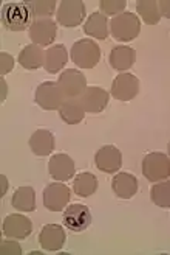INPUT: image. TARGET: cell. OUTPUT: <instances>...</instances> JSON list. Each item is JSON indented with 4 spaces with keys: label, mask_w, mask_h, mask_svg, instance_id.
<instances>
[{
    "label": "cell",
    "mask_w": 170,
    "mask_h": 255,
    "mask_svg": "<svg viewBox=\"0 0 170 255\" xmlns=\"http://www.w3.org/2000/svg\"><path fill=\"white\" fill-rule=\"evenodd\" d=\"M33 14L30 8L23 2L6 3L2 8V23L3 27L9 31H23L30 30L33 23Z\"/></svg>",
    "instance_id": "6da1fadb"
},
{
    "label": "cell",
    "mask_w": 170,
    "mask_h": 255,
    "mask_svg": "<svg viewBox=\"0 0 170 255\" xmlns=\"http://www.w3.org/2000/svg\"><path fill=\"white\" fill-rule=\"evenodd\" d=\"M141 171L147 181L156 184L170 177V156L164 152H149L144 156Z\"/></svg>",
    "instance_id": "7a4b0ae2"
},
{
    "label": "cell",
    "mask_w": 170,
    "mask_h": 255,
    "mask_svg": "<svg viewBox=\"0 0 170 255\" xmlns=\"http://www.w3.org/2000/svg\"><path fill=\"white\" fill-rule=\"evenodd\" d=\"M141 31V22L133 12L124 11L122 14H117L110 20V33L116 41L128 42L138 37Z\"/></svg>",
    "instance_id": "3957f363"
},
{
    "label": "cell",
    "mask_w": 170,
    "mask_h": 255,
    "mask_svg": "<svg viewBox=\"0 0 170 255\" xmlns=\"http://www.w3.org/2000/svg\"><path fill=\"white\" fill-rule=\"evenodd\" d=\"M71 61L81 69H93L101 61V47L91 39L76 41L71 47Z\"/></svg>",
    "instance_id": "277c9868"
},
{
    "label": "cell",
    "mask_w": 170,
    "mask_h": 255,
    "mask_svg": "<svg viewBox=\"0 0 170 255\" xmlns=\"http://www.w3.org/2000/svg\"><path fill=\"white\" fill-rule=\"evenodd\" d=\"M34 100L37 106L42 108L44 111H59L65 103L67 97L63 95L62 89L57 83L45 81L42 84H39V87L36 89Z\"/></svg>",
    "instance_id": "5b68a950"
},
{
    "label": "cell",
    "mask_w": 170,
    "mask_h": 255,
    "mask_svg": "<svg viewBox=\"0 0 170 255\" xmlns=\"http://www.w3.org/2000/svg\"><path fill=\"white\" fill-rule=\"evenodd\" d=\"M85 17V5L82 0H62L59 2L56 19L59 25L73 28L81 25Z\"/></svg>",
    "instance_id": "8992f818"
},
{
    "label": "cell",
    "mask_w": 170,
    "mask_h": 255,
    "mask_svg": "<svg viewBox=\"0 0 170 255\" xmlns=\"http://www.w3.org/2000/svg\"><path fill=\"white\" fill-rule=\"evenodd\" d=\"M70 196H71V191L63 182H55V184L47 185L42 193L44 206L45 209L51 212H60L63 209H67L70 202Z\"/></svg>",
    "instance_id": "52a82bcc"
},
{
    "label": "cell",
    "mask_w": 170,
    "mask_h": 255,
    "mask_svg": "<svg viewBox=\"0 0 170 255\" xmlns=\"http://www.w3.org/2000/svg\"><path fill=\"white\" fill-rule=\"evenodd\" d=\"M57 84L67 98H79L87 89V76L81 70L67 69L60 73Z\"/></svg>",
    "instance_id": "ba28073f"
},
{
    "label": "cell",
    "mask_w": 170,
    "mask_h": 255,
    "mask_svg": "<svg viewBox=\"0 0 170 255\" xmlns=\"http://www.w3.org/2000/svg\"><path fill=\"white\" fill-rule=\"evenodd\" d=\"M62 223L71 232H82L91 223L90 209L84 204H71L62 215Z\"/></svg>",
    "instance_id": "9c48e42d"
},
{
    "label": "cell",
    "mask_w": 170,
    "mask_h": 255,
    "mask_svg": "<svg viewBox=\"0 0 170 255\" xmlns=\"http://www.w3.org/2000/svg\"><path fill=\"white\" fill-rule=\"evenodd\" d=\"M2 231L6 238L25 240L33 232V223L28 216L20 215V213H12V215H8L3 220Z\"/></svg>",
    "instance_id": "30bf717a"
},
{
    "label": "cell",
    "mask_w": 170,
    "mask_h": 255,
    "mask_svg": "<svg viewBox=\"0 0 170 255\" xmlns=\"http://www.w3.org/2000/svg\"><path fill=\"white\" fill-rule=\"evenodd\" d=\"M139 92V80L132 73H119L113 80L112 84V97L117 101H130Z\"/></svg>",
    "instance_id": "8fae6325"
},
{
    "label": "cell",
    "mask_w": 170,
    "mask_h": 255,
    "mask_svg": "<svg viewBox=\"0 0 170 255\" xmlns=\"http://www.w3.org/2000/svg\"><path fill=\"white\" fill-rule=\"evenodd\" d=\"M56 33H57V23L53 19H36L28 30L30 39L33 41V44L41 47L53 44V41L56 39Z\"/></svg>",
    "instance_id": "7c38bea8"
},
{
    "label": "cell",
    "mask_w": 170,
    "mask_h": 255,
    "mask_svg": "<svg viewBox=\"0 0 170 255\" xmlns=\"http://www.w3.org/2000/svg\"><path fill=\"white\" fill-rule=\"evenodd\" d=\"M48 171L55 181L67 182V181H71V177H74L76 165H74V160L68 154L59 152V154L51 156L48 162Z\"/></svg>",
    "instance_id": "4fadbf2b"
},
{
    "label": "cell",
    "mask_w": 170,
    "mask_h": 255,
    "mask_svg": "<svg viewBox=\"0 0 170 255\" xmlns=\"http://www.w3.org/2000/svg\"><path fill=\"white\" fill-rule=\"evenodd\" d=\"M110 95L106 89L99 86H90L85 89V92L79 97V101L85 112L88 114H99L109 106Z\"/></svg>",
    "instance_id": "5bb4252c"
},
{
    "label": "cell",
    "mask_w": 170,
    "mask_h": 255,
    "mask_svg": "<svg viewBox=\"0 0 170 255\" xmlns=\"http://www.w3.org/2000/svg\"><path fill=\"white\" fill-rule=\"evenodd\" d=\"M95 163L102 173H116L122 165V152L113 145H106L96 152Z\"/></svg>",
    "instance_id": "9a60e30c"
},
{
    "label": "cell",
    "mask_w": 170,
    "mask_h": 255,
    "mask_svg": "<svg viewBox=\"0 0 170 255\" xmlns=\"http://www.w3.org/2000/svg\"><path fill=\"white\" fill-rule=\"evenodd\" d=\"M65 240H67V235H65L63 227L59 224H47L39 234V243L42 249L48 252L60 251L65 245Z\"/></svg>",
    "instance_id": "2e32d148"
},
{
    "label": "cell",
    "mask_w": 170,
    "mask_h": 255,
    "mask_svg": "<svg viewBox=\"0 0 170 255\" xmlns=\"http://www.w3.org/2000/svg\"><path fill=\"white\" fill-rule=\"evenodd\" d=\"M112 188H113L114 195L117 198H121V199H130V198H133L138 193L139 184H138V179H136L133 174L121 171V173H117L113 177Z\"/></svg>",
    "instance_id": "e0dca14e"
},
{
    "label": "cell",
    "mask_w": 170,
    "mask_h": 255,
    "mask_svg": "<svg viewBox=\"0 0 170 255\" xmlns=\"http://www.w3.org/2000/svg\"><path fill=\"white\" fill-rule=\"evenodd\" d=\"M30 148L37 157H45L55 149V135L48 129H36L30 137Z\"/></svg>",
    "instance_id": "ac0fdd59"
},
{
    "label": "cell",
    "mask_w": 170,
    "mask_h": 255,
    "mask_svg": "<svg viewBox=\"0 0 170 255\" xmlns=\"http://www.w3.org/2000/svg\"><path fill=\"white\" fill-rule=\"evenodd\" d=\"M109 59H110V66L114 70L125 72L135 64L136 52H135V48L128 47V45H117L112 50Z\"/></svg>",
    "instance_id": "d6986e66"
},
{
    "label": "cell",
    "mask_w": 170,
    "mask_h": 255,
    "mask_svg": "<svg viewBox=\"0 0 170 255\" xmlns=\"http://www.w3.org/2000/svg\"><path fill=\"white\" fill-rule=\"evenodd\" d=\"M19 62L23 69L27 70H37L44 67L45 64V52L42 50L41 45L30 44L27 47L22 48V52L19 53Z\"/></svg>",
    "instance_id": "ffe728a7"
},
{
    "label": "cell",
    "mask_w": 170,
    "mask_h": 255,
    "mask_svg": "<svg viewBox=\"0 0 170 255\" xmlns=\"http://www.w3.org/2000/svg\"><path fill=\"white\" fill-rule=\"evenodd\" d=\"M67 61H68V52H67V48H65V45L62 44L51 45L45 52L44 69L48 73H57L65 64H67Z\"/></svg>",
    "instance_id": "44dd1931"
},
{
    "label": "cell",
    "mask_w": 170,
    "mask_h": 255,
    "mask_svg": "<svg viewBox=\"0 0 170 255\" xmlns=\"http://www.w3.org/2000/svg\"><path fill=\"white\" fill-rule=\"evenodd\" d=\"M84 31L96 39H107L109 37V20L107 16H104L102 12H91L88 16L87 22L84 23Z\"/></svg>",
    "instance_id": "7402d4cb"
},
{
    "label": "cell",
    "mask_w": 170,
    "mask_h": 255,
    "mask_svg": "<svg viewBox=\"0 0 170 255\" xmlns=\"http://www.w3.org/2000/svg\"><path fill=\"white\" fill-rule=\"evenodd\" d=\"M11 206L19 212L30 213L36 210V191L33 187H19L11 198Z\"/></svg>",
    "instance_id": "603a6c76"
},
{
    "label": "cell",
    "mask_w": 170,
    "mask_h": 255,
    "mask_svg": "<svg viewBox=\"0 0 170 255\" xmlns=\"http://www.w3.org/2000/svg\"><path fill=\"white\" fill-rule=\"evenodd\" d=\"M60 119L67 125H77L85 117V109L82 108L79 98H67L59 109Z\"/></svg>",
    "instance_id": "cb8c5ba5"
},
{
    "label": "cell",
    "mask_w": 170,
    "mask_h": 255,
    "mask_svg": "<svg viewBox=\"0 0 170 255\" xmlns=\"http://www.w3.org/2000/svg\"><path fill=\"white\" fill-rule=\"evenodd\" d=\"M98 190V179L95 174L88 171L79 173L73 181V191L81 198H88Z\"/></svg>",
    "instance_id": "d4e9b609"
},
{
    "label": "cell",
    "mask_w": 170,
    "mask_h": 255,
    "mask_svg": "<svg viewBox=\"0 0 170 255\" xmlns=\"http://www.w3.org/2000/svg\"><path fill=\"white\" fill-rule=\"evenodd\" d=\"M136 11L141 16L142 22L147 25H156L161 20V11L156 0H138Z\"/></svg>",
    "instance_id": "484cf974"
},
{
    "label": "cell",
    "mask_w": 170,
    "mask_h": 255,
    "mask_svg": "<svg viewBox=\"0 0 170 255\" xmlns=\"http://www.w3.org/2000/svg\"><path fill=\"white\" fill-rule=\"evenodd\" d=\"M150 199L155 206L161 209H170V179L153 184L150 188Z\"/></svg>",
    "instance_id": "4316f807"
},
{
    "label": "cell",
    "mask_w": 170,
    "mask_h": 255,
    "mask_svg": "<svg viewBox=\"0 0 170 255\" xmlns=\"http://www.w3.org/2000/svg\"><path fill=\"white\" fill-rule=\"evenodd\" d=\"M31 11L33 16L39 19H50V16L56 11V0H27L23 2Z\"/></svg>",
    "instance_id": "83f0119b"
},
{
    "label": "cell",
    "mask_w": 170,
    "mask_h": 255,
    "mask_svg": "<svg viewBox=\"0 0 170 255\" xmlns=\"http://www.w3.org/2000/svg\"><path fill=\"white\" fill-rule=\"evenodd\" d=\"M99 8L104 16H117L122 14L127 8V0H101Z\"/></svg>",
    "instance_id": "f1b7e54d"
},
{
    "label": "cell",
    "mask_w": 170,
    "mask_h": 255,
    "mask_svg": "<svg viewBox=\"0 0 170 255\" xmlns=\"http://www.w3.org/2000/svg\"><path fill=\"white\" fill-rule=\"evenodd\" d=\"M0 254L2 255H20L22 248L17 241H12L11 238H9V241L2 240L0 241Z\"/></svg>",
    "instance_id": "f546056e"
},
{
    "label": "cell",
    "mask_w": 170,
    "mask_h": 255,
    "mask_svg": "<svg viewBox=\"0 0 170 255\" xmlns=\"http://www.w3.org/2000/svg\"><path fill=\"white\" fill-rule=\"evenodd\" d=\"M14 62H16L14 58H12L9 53H6V52L0 53V75L5 76L9 72H12V69H14Z\"/></svg>",
    "instance_id": "4dcf8cb0"
},
{
    "label": "cell",
    "mask_w": 170,
    "mask_h": 255,
    "mask_svg": "<svg viewBox=\"0 0 170 255\" xmlns=\"http://www.w3.org/2000/svg\"><path fill=\"white\" fill-rule=\"evenodd\" d=\"M160 11H161V17L170 19V0H160Z\"/></svg>",
    "instance_id": "1f68e13d"
},
{
    "label": "cell",
    "mask_w": 170,
    "mask_h": 255,
    "mask_svg": "<svg viewBox=\"0 0 170 255\" xmlns=\"http://www.w3.org/2000/svg\"><path fill=\"white\" fill-rule=\"evenodd\" d=\"M6 190H8V179L5 174H2L0 176V196H5Z\"/></svg>",
    "instance_id": "d6a6232c"
},
{
    "label": "cell",
    "mask_w": 170,
    "mask_h": 255,
    "mask_svg": "<svg viewBox=\"0 0 170 255\" xmlns=\"http://www.w3.org/2000/svg\"><path fill=\"white\" fill-rule=\"evenodd\" d=\"M0 87H2V95H0V101L3 103V101L6 100V95H8V84H6V81L3 78L0 80Z\"/></svg>",
    "instance_id": "836d02e7"
},
{
    "label": "cell",
    "mask_w": 170,
    "mask_h": 255,
    "mask_svg": "<svg viewBox=\"0 0 170 255\" xmlns=\"http://www.w3.org/2000/svg\"><path fill=\"white\" fill-rule=\"evenodd\" d=\"M167 149H169V156H170V142H169V145H167Z\"/></svg>",
    "instance_id": "e575fe53"
}]
</instances>
